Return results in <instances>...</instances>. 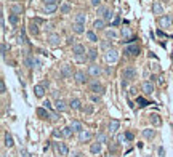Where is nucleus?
I'll list each match as a JSON object with an SVG mask.
<instances>
[{"label": "nucleus", "instance_id": "37", "mask_svg": "<svg viewBox=\"0 0 173 157\" xmlns=\"http://www.w3.org/2000/svg\"><path fill=\"white\" fill-rule=\"evenodd\" d=\"M117 143H119V144L127 143V136H125V133H119V135H117Z\"/></svg>", "mask_w": 173, "mask_h": 157}, {"label": "nucleus", "instance_id": "44", "mask_svg": "<svg viewBox=\"0 0 173 157\" xmlns=\"http://www.w3.org/2000/svg\"><path fill=\"white\" fill-rule=\"evenodd\" d=\"M26 64H27L29 67H34V58H32V56H27V58H26Z\"/></svg>", "mask_w": 173, "mask_h": 157}, {"label": "nucleus", "instance_id": "51", "mask_svg": "<svg viewBox=\"0 0 173 157\" xmlns=\"http://www.w3.org/2000/svg\"><path fill=\"white\" fill-rule=\"evenodd\" d=\"M125 136H127V141H132L133 140V133H130V132L125 133Z\"/></svg>", "mask_w": 173, "mask_h": 157}, {"label": "nucleus", "instance_id": "33", "mask_svg": "<svg viewBox=\"0 0 173 157\" xmlns=\"http://www.w3.org/2000/svg\"><path fill=\"white\" fill-rule=\"evenodd\" d=\"M85 13H77L76 15V22H80V24H85Z\"/></svg>", "mask_w": 173, "mask_h": 157}, {"label": "nucleus", "instance_id": "55", "mask_svg": "<svg viewBox=\"0 0 173 157\" xmlns=\"http://www.w3.org/2000/svg\"><path fill=\"white\" fill-rule=\"evenodd\" d=\"M45 5H48V3H58V0H43Z\"/></svg>", "mask_w": 173, "mask_h": 157}, {"label": "nucleus", "instance_id": "49", "mask_svg": "<svg viewBox=\"0 0 173 157\" xmlns=\"http://www.w3.org/2000/svg\"><path fill=\"white\" fill-rule=\"evenodd\" d=\"M106 10H107L106 7H103V5H100V7H98V15H104V13H106Z\"/></svg>", "mask_w": 173, "mask_h": 157}, {"label": "nucleus", "instance_id": "6", "mask_svg": "<svg viewBox=\"0 0 173 157\" xmlns=\"http://www.w3.org/2000/svg\"><path fill=\"white\" fill-rule=\"evenodd\" d=\"M157 22H159V26H160V27H163V29H165V27H170V24L173 22V19H172L170 16H165V15H162V16H159Z\"/></svg>", "mask_w": 173, "mask_h": 157}, {"label": "nucleus", "instance_id": "23", "mask_svg": "<svg viewBox=\"0 0 173 157\" xmlns=\"http://www.w3.org/2000/svg\"><path fill=\"white\" fill-rule=\"evenodd\" d=\"M143 136L146 138V140H152V138L156 136V130H152V128H146V130H143Z\"/></svg>", "mask_w": 173, "mask_h": 157}, {"label": "nucleus", "instance_id": "53", "mask_svg": "<svg viewBox=\"0 0 173 157\" xmlns=\"http://www.w3.org/2000/svg\"><path fill=\"white\" fill-rule=\"evenodd\" d=\"M76 58H77V61H85V59H87L85 55H80V56H76Z\"/></svg>", "mask_w": 173, "mask_h": 157}, {"label": "nucleus", "instance_id": "31", "mask_svg": "<svg viewBox=\"0 0 173 157\" xmlns=\"http://www.w3.org/2000/svg\"><path fill=\"white\" fill-rule=\"evenodd\" d=\"M63 132H64V138H71V136H72V133H74V130H72V127H71V125L64 127V128H63Z\"/></svg>", "mask_w": 173, "mask_h": 157}, {"label": "nucleus", "instance_id": "52", "mask_svg": "<svg viewBox=\"0 0 173 157\" xmlns=\"http://www.w3.org/2000/svg\"><path fill=\"white\" fill-rule=\"evenodd\" d=\"M34 64H35L34 67H40V64H42V63H40V59H37V58H34Z\"/></svg>", "mask_w": 173, "mask_h": 157}, {"label": "nucleus", "instance_id": "21", "mask_svg": "<svg viewBox=\"0 0 173 157\" xmlns=\"http://www.w3.org/2000/svg\"><path fill=\"white\" fill-rule=\"evenodd\" d=\"M72 31L76 34H83L85 32V24H80V22H74L72 24Z\"/></svg>", "mask_w": 173, "mask_h": 157}, {"label": "nucleus", "instance_id": "46", "mask_svg": "<svg viewBox=\"0 0 173 157\" xmlns=\"http://www.w3.org/2000/svg\"><path fill=\"white\" fill-rule=\"evenodd\" d=\"M5 91H7V87H5V82H3V80H0V93H5Z\"/></svg>", "mask_w": 173, "mask_h": 157}, {"label": "nucleus", "instance_id": "22", "mask_svg": "<svg viewBox=\"0 0 173 157\" xmlns=\"http://www.w3.org/2000/svg\"><path fill=\"white\" fill-rule=\"evenodd\" d=\"M37 115L40 119H46V117H50V111L46 108H37Z\"/></svg>", "mask_w": 173, "mask_h": 157}, {"label": "nucleus", "instance_id": "45", "mask_svg": "<svg viewBox=\"0 0 173 157\" xmlns=\"http://www.w3.org/2000/svg\"><path fill=\"white\" fill-rule=\"evenodd\" d=\"M101 48L106 50V52H107V50H111V42H101Z\"/></svg>", "mask_w": 173, "mask_h": 157}, {"label": "nucleus", "instance_id": "7", "mask_svg": "<svg viewBox=\"0 0 173 157\" xmlns=\"http://www.w3.org/2000/svg\"><path fill=\"white\" fill-rule=\"evenodd\" d=\"M93 138V133L90 130H82L80 133H79V141L80 143H88Z\"/></svg>", "mask_w": 173, "mask_h": 157}, {"label": "nucleus", "instance_id": "28", "mask_svg": "<svg viewBox=\"0 0 173 157\" xmlns=\"http://www.w3.org/2000/svg\"><path fill=\"white\" fill-rule=\"evenodd\" d=\"M104 26H106V21L104 19H96L95 22H93V27H95V29H104Z\"/></svg>", "mask_w": 173, "mask_h": 157}, {"label": "nucleus", "instance_id": "14", "mask_svg": "<svg viewBox=\"0 0 173 157\" xmlns=\"http://www.w3.org/2000/svg\"><path fill=\"white\" fill-rule=\"evenodd\" d=\"M119 127H120V122L117 120V119H111V120H109V125H107V128H109V132H111V133L117 132V130H119Z\"/></svg>", "mask_w": 173, "mask_h": 157}, {"label": "nucleus", "instance_id": "61", "mask_svg": "<svg viewBox=\"0 0 173 157\" xmlns=\"http://www.w3.org/2000/svg\"><path fill=\"white\" fill-rule=\"evenodd\" d=\"M40 85H43L45 87V88H46V87H48V82H46V80H43V82H42V84Z\"/></svg>", "mask_w": 173, "mask_h": 157}, {"label": "nucleus", "instance_id": "60", "mask_svg": "<svg viewBox=\"0 0 173 157\" xmlns=\"http://www.w3.org/2000/svg\"><path fill=\"white\" fill-rule=\"evenodd\" d=\"M163 154H165V151H163L162 147H159V156H163Z\"/></svg>", "mask_w": 173, "mask_h": 157}, {"label": "nucleus", "instance_id": "13", "mask_svg": "<svg viewBox=\"0 0 173 157\" xmlns=\"http://www.w3.org/2000/svg\"><path fill=\"white\" fill-rule=\"evenodd\" d=\"M59 42H61V39H59L58 34H50L48 35V43L51 47H59Z\"/></svg>", "mask_w": 173, "mask_h": 157}, {"label": "nucleus", "instance_id": "54", "mask_svg": "<svg viewBox=\"0 0 173 157\" xmlns=\"http://www.w3.org/2000/svg\"><path fill=\"white\" fill-rule=\"evenodd\" d=\"M91 101H95V103L100 101V95H91Z\"/></svg>", "mask_w": 173, "mask_h": 157}, {"label": "nucleus", "instance_id": "43", "mask_svg": "<svg viewBox=\"0 0 173 157\" xmlns=\"http://www.w3.org/2000/svg\"><path fill=\"white\" fill-rule=\"evenodd\" d=\"M18 43L19 45H22V43H26V37H24V34H18Z\"/></svg>", "mask_w": 173, "mask_h": 157}, {"label": "nucleus", "instance_id": "63", "mask_svg": "<svg viewBox=\"0 0 173 157\" xmlns=\"http://www.w3.org/2000/svg\"><path fill=\"white\" fill-rule=\"evenodd\" d=\"M104 157H112V156H111V154H107V156H104Z\"/></svg>", "mask_w": 173, "mask_h": 157}, {"label": "nucleus", "instance_id": "38", "mask_svg": "<svg viewBox=\"0 0 173 157\" xmlns=\"http://www.w3.org/2000/svg\"><path fill=\"white\" fill-rule=\"evenodd\" d=\"M106 37H107V39L115 40V39H117V32H115V31H107L106 32Z\"/></svg>", "mask_w": 173, "mask_h": 157}, {"label": "nucleus", "instance_id": "59", "mask_svg": "<svg viewBox=\"0 0 173 157\" xmlns=\"http://www.w3.org/2000/svg\"><path fill=\"white\" fill-rule=\"evenodd\" d=\"M74 43V39H72V37H69V39H67V45H72Z\"/></svg>", "mask_w": 173, "mask_h": 157}, {"label": "nucleus", "instance_id": "48", "mask_svg": "<svg viewBox=\"0 0 173 157\" xmlns=\"http://www.w3.org/2000/svg\"><path fill=\"white\" fill-rule=\"evenodd\" d=\"M50 120H58V114L56 112H53V111H50Z\"/></svg>", "mask_w": 173, "mask_h": 157}, {"label": "nucleus", "instance_id": "64", "mask_svg": "<svg viewBox=\"0 0 173 157\" xmlns=\"http://www.w3.org/2000/svg\"><path fill=\"white\" fill-rule=\"evenodd\" d=\"M172 19H173V16H172Z\"/></svg>", "mask_w": 173, "mask_h": 157}, {"label": "nucleus", "instance_id": "58", "mask_svg": "<svg viewBox=\"0 0 173 157\" xmlns=\"http://www.w3.org/2000/svg\"><path fill=\"white\" fill-rule=\"evenodd\" d=\"M109 149H111V151H112V152H114V151H115V149H117V147H115V146H114V144H111V143H109Z\"/></svg>", "mask_w": 173, "mask_h": 157}, {"label": "nucleus", "instance_id": "57", "mask_svg": "<svg viewBox=\"0 0 173 157\" xmlns=\"http://www.w3.org/2000/svg\"><path fill=\"white\" fill-rule=\"evenodd\" d=\"M22 156H24V157H31V154H29L26 149H22Z\"/></svg>", "mask_w": 173, "mask_h": 157}, {"label": "nucleus", "instance_id": "15", "mask_svg": "<svg viewBox=\"0 0 173 157\" xmlns=\"http://www.w3.org/2000/svg\"><path fill=\"white\" fill-rule=\"evenodd\" d=\"M61 76H63L64 78L72 77V67L69 66V64H64V66L61 67Z\"/></svg>", "mask_w": 173, "mask_h": 157}, {"label": "nucleus", "instance_id": "41", "mask_svg": "<svg viewBox=\"0 0 173 157\" xmlns=\"http://www.w3.org/2000/svg\"><path fill=\"white\" fill-rule=\"evenodd\" d=\"M96 55H98L96 50H90V52H88V59H90V61H95V59H96Z\"/></svg>", "mask_w": 173, "mask_h": 157}, {"label": "nucleus", "instance_id": "36", "mask_svg": "<svg viewBox=\"0 0 173 157\" xmlns=\"http://www.w3.org/2000/svg\"><path fill=\"white\" fill-rule=\"evenodd\" d=\"M69 11H71V5H69V3H63L61 5V13L63 15H67Z\"/></svg>", "mask_w": 173, "mask_h": 157}, {"label": "nucleus", "instance_id": "16", "mask_svg": "<svg viewBox=\"0 0 173 157\" xmlns=\"http://www.w3.org/2000/svg\"><path fill=\"white\" fill-rule=\"evenodd\" d=\"M101 149H103V146H101V143H91V146H90V152L91 154H95V156H98L101 152Z\"/></svg>", "mask_w": 173, "mask_h": 157}, {"label": "nucleus", "instance_id": "10", "mask_svg": "<svg viewBox=\"0 0 173 157\" xmlns=\"http://www.w3.org/2000/svg\"><path fill=\"white\" fill-rule=\"evenodd\" d=\"M74 78H76V82H77V84H87V80H88V78H87V74L85 72H82V71H77L76 74H74Z\"/></svg>", "mask_w": 173, "mask_h": 157}, {"label": "nucleus", "instance_id": "40", "mask_svg": "<svg viewBox=\"0 0 173 157\" xmlns=\"http://www.w3.org/2000/svg\"><path fill=\"white\" fill-rule=\"evenodd\" d=\"M53 136L55 138H63L64 136V132L59 130V128H55V130H53Z\"/></svg>", "mask_w": 173, "mask_h": 157}, {"label": "nucleus", "instance_id": "27", "mask_svg": "<svg viewBox=\"0 0 173 157\" xmlns=\"http://www.w3.org/2000/svg\"><path fill=\"white\" fill-rule=\"evenodd\" d=\"M3 144H5V147H13V144H15V143H13V136L10 133H5V143H3Z\"/></svg>", "mask_w": 173, "mask_h": 157}, {"label": "nucleus", "instance_id": "26", "mask_svg": "<svg viewBox=\"0 0 173 157\" xmlns=\"http://www.w3.org/2000/svg\"><path fill=\"white\" fill-rule=\"evenodd\" d=\"M122 35L125 37V39H127L125 42H130V40H133V37H132V31H130L128 27H124V29H122Z\"/></svg>", "mask_w": 173, "mask_h": 157}, {"label": "nucleus", "instance_id": "62", "mask_svg": "<svg viewBox=\"0 0 173 157\" xmlns=\"http://www.w3.org/2000/svg\"><path fill=\"white\" fill-rule=\"evenodd\" d=\"M82 154H74V156H71V157H80Z\"/></svg>", "mask_w": 173, "mask_h": 157}, {"label": "nucleus", "instance_id": "24", "mask_svg": "<svg viewBox=\"0 0 173 157\" xmlns=\"http://www.w3.org/2000/svg\"><path fill=\"white\" fill-rule=\"evenodd\" d=\"M45 13H55L56 10H58V3H48V5L43 7Z\"/></svg>", "mask_w": 173, "mask_h": 157}, {"label": "nucleus", "instance_id": "19", "mask_svg": "<svg viewBox=\"0 0 173 157\" xmlns=\"http://www.w3.org/2000/svg\"><path fill=\"white\" fill-rule=\"evenodd\" d=\"M27 31H29L32 35H37V34H39V26H37V21H31L29 26H27Z\"/></svg>", "mask_w": 173, "mask_h": 157}, {"label": "nucleus", "instance_id": "2", "mask_svg": "<svg viewBox=\"0 0 173 157\" xmlns=\"http://www.w3.org/2000/svg\"><path fill=\"white\" fill-rule=\"evenodd\" d=\"M122 76H124L125 80H133V78H136V69H135L133 66L125 67L124 72H122Z\"/></svg>", "mask_w": 173, "mask_h": 157}, {"label": "nucleus", "instance_id": "4", "mask_svg": "<svg viewBox=\"0 0 173 157\" xmlns=\"http://www.w3.org/2000/svg\"><path fill=\"white\" fill-rule=\"evenodd\" d=\"M55 109L58 111V112H66V111L69 109V103H66V101L61 99V98H58L56 103H55Z\"/></svg>", "mask_w": 173, "mask_h": 157}, {"label": "nucleus", "instance_id": "34", "mask_svg": "<svg viewBox=\"0 0 173 157\" xmlns=\"http://www.w3.org/2000/svg\"><path fill=\"white\" fill-rule=\"evenodd\" d=\"M11 11L15 13V15H18V16H19L21 13H22V7H21V5H18V3H15V5L11 7Z\"/></svg>", "mask_w": 173, "mask_h": 157}, {"label": "nucleus", "instance_id": "9", "mask_svg": "<svg viewBox=\"0 0 173 157\" xmlns=\"http://www.w3.org/2000/svg\"><path fill=\"white\" fill-rule=\"evenodd\" d=\"M72 53L76 55V56L85 55V45H82V43H74V45H72Z\"/></svg>", "mask_w": 173, "mask_h": 157}, {"label": "nucleus", "instance_id": "11", "mask_svg": "<svg viewBox=\"0 0 173 157\" xmlns=\"http://www.w3.org/2000/svg\"><path fill=\"white\" fill-rule=\"evenodd\" d=\"M141 90H143L144 95H152L154 93V85L151 84V82H143Z\"/></svg>", "mask_w": 173, "mask_h": 157}, {"label": "nucleus", "instance_id": "50", "mask_svg": "<svg viewBox=\"0 0 173 157\" xmlns=\"http://www.w3.org/2000/svg\"><path fill=\"white\" fill-rule=\"evenodd\" d=\"M90 3L93 7H100L101 5V0H90Z\"/></svg>", "mask_w": 173, "mask_h": 157}, {"label": "nucleus", "instance_id": "5", "mask_svg": "<svg viewBox=\"0 0 173 157\" xmlns=\"http://www.w3.org/2000/svg\"><path fill=\"white\" fill-rule=\"evenodd\" d=\"M90 91H93L95 95H103L104 93V87H103L98 80H95V82L90 84Z\"/></svg>", "mask_w": 173, "mask_h": 157}, {"label": "nucleus", "instance_id": "32", "mask_svg": "<svg viewBox=\"0 0 173 157\" xmlns=\"http://www.w3.org/2000/svg\"><path fill=\"white\" fill-rule=\"evenodd\" d=\"M85 35H87V39L90 40V42H98V37H96V34L93 31H88Z\"/></svg>", "mask_w": 173, "mask_h": 157}, {"label": "nucleus", "instance_id": "20", "mask_svg": "<svg viewBox=\"0 0 173 157\" xmlns=\"http://www.w3.org/2000/svg\"><path fill=\"white\" fill-rule=\"evenodd\" d=\"M34 93L37 98H43L45 96V87L43 85H35L34 87Z\"/></svg>", "mask_w": 173, "mask_h": 157}, {"label": "nucleus", "instance_id": "30", "mask_svg": "<svg viewBox=\"0 0 173 157\" xmlns=\"http://www.w3.org/2000/svg\"><path fill=\"white\" fill-rule=\"evenodd\" d=\"M112 16H114V13H112V10H109V8H107V10H106V13L103 15V19H104L106 22H109V21L112 19Z\"/></svg>", "mask_w": 173, "mask_h": 157}, {"label": "nucleus", "instance_id": "8", "mask_svg": "<svg viewBox=\"0 0 173 157\" xmlns=\"http://www.w3.org/2000/svg\"><path fill=\"white\" fill-rule=\"evenodd\" d=\"M101 67L98 66V64H91V66H88V76H91V77H98V76H101Z\"/></svg>", "mask_w": 173, "mask_h": 157}, {"label": "nucleus", "instance_id": "25", "mask_svg": "<svg viewBox=\"0 0 173 157\" xmlns=\"http://www.w3.org/2000/svg\"><path fill=\"white\" fill-rule=\"evenodd\" d=\"M71 127H72V130L77 132V133H80V132L83 130V125H82V123L79 122V120H74V122L71 123Z\"/></svg>", "mask_w": 173, "mask_h": 157}, {"label": "nucleus", "instance_id": "35", "mask_svg": "<svg viewBox=\"0 0 173 157\" xmlns=\"http://www.w3.org/2000/svg\"><path fill=\"white\" fill-rule=\"evenodd\" d=\"M96 141L103 144V143H106V141H107V136L104 135V133H98V135H96Z\"/></svg>", "mask_w": 173, "mask_h": 157}, {"label": "nucleus", "instance_id": "39", "mask_svg": "<svg viewBox=\"0 0 173 157\" xmlns=\"http://www.w3.org/2000/svg\"><path fill=\"white\" fill-rule=\"evenodd\" d=\"M151 122L154 123V125H160V119H159L157 114H152L151 115Z\"/></svg>", "mask_w": 173, "mask_h": 157}, {"label": "nucleus", "instance_id": "56", "mask_svg": "<svg viewBox=\"0 0 173 157\" xmlns=\"http://www.w3.org/2000/svg\"><path fill=\"white\" fill-rule=\"evenodd\" d=\"M119 22H120V19H119V18H115L114 22H112V26H119Z\"/></svg>", "mask_w": 173, "mask_h": 157}, {"label": "nucleus", "instance_id": "12", "mask_svg": "<svg viewBox=\"0 0 173 157\" xmlns=\"http://www.w3.org/2000/svg\"><path fill=\"white\" fill-rule=\"evenodd\" d=\"M69 108L74 109V111H82V103H80V99L79 98H72L71 101H69Z\"/></svg>", "mask_w": 173, "mask_h": 157}, {"label": "nucleus", "instance_id": "47", "mask_svg": "<svg viewBox=\"0 0 173 157\" xmlns=\"http://www.w3.org/2000/svg\"><path fill=\"white\" fill-rule=\"evenodd\" d=\"M7 52H8V45L5 42H2V55H3V56L7 55Z\"/></svg>", "mask_w": 173, "mask_h": 157}, {"label": "nucleus", "instance_id": "18", "mask_svg": "<svg viewBox=\"0 0 173 157\" xmlns=\"http://www.w3.org/2000/svg\"><path fill=\"white\" fill-rule=\"evenodd\" d=\"M152 13L154 15H162L163 13V7H162L160 2H154L152 3Z\"/></svg>", "mask_w": 173, "mask_h": 157}, {"label": "nucleus", "instance_id": "29", "mask_svg": "<svg viewBox=\"0 0 173 157\" xmlns=\"http://www.w3.org/2000/svg\"><path fill=\"white\" fill-rule=\"evenodd\" d=\"M8 21H10L13 26H18V22H19V16L15 15V13H11V15L8 16Z\"/></svg>", "mask_w": 173, "mask_h": 157}, {"label": "nucleus", "instance_id": "1", "mask_svg": "<svg viewBox=\"0 0 173 157\" xmlns=\"http://www.w3.org/2000/svg\"><path fill=\"white\" fill-rule=\"evenodd\" d=\"M124 53L128 55V56H138L139 55V47L136 43H128L127 47L124 48Z\"/></svg>", "mask_w": 173, "mask_h": 157}, {"label": "nucleus", "instance_id": "17", "mask_svg": "<svg viewBox=\"0 0 173 157\" xmlns=\"http://www.w3.org/2000/svg\"><path fill=\"white\" fill-rule=\"evenodd\" d=\"M56 149H58V152L61 156H67L69 154V147L64 144V143H58V144H56Z\"/></svg>", "mask_w": 173, "mask_h": 157}, {"label": "nucleus", "instance_id": "3", "mask_svg": "<svg viewBox=\"0 0 173 157\" xmlns=\"http://www.w3.org/2000/svg\"><path fill=\"white\" fill-rule=\"evenodd\" d=\"M104 59L107 63H115L119 59V52H117V50H114V48L107 50L106 55H104Z\"/></svg>", "mask_w": 173, "mask_h": 157}, {"label": "nucleus", "instance_id": "42", "mask_svg": "<svg viewBox=\"0 0 173 157\" xmlns=\"http://www.w3.org/2000/svg\"><path fill=\"white\" fill-rule=\"evenodd\" d=\"M136 103L139 104V108H144V106H148V104H149L148 101H146V99H143V98H136Z\"/></svg>", "mask_w": 173, "mask_h": 157}]
</instances>
